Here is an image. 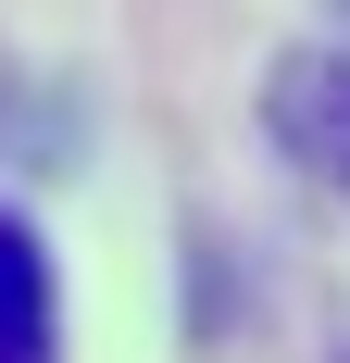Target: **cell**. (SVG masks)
Returning a JSON list of instances; mask_svg holds the SVG:
<instances>
[{
	"label": "cell",
	"instance_id": "cell-1",
	"mask_svg": "<svg viewBox=\"0 0 350 363\" xmlns=\"http://www.w3.org/2000/svg\"><path fill=\"white\" fill-rule=\"evenodd\" d=\"M263 125H276V150L300 176L350 188V50H288L263 75Z\"/></svg>",
	"mask_w": 350,
	"mask_h": 363
},
{
	"label": "cell",
	"instance_id": "cell-2",
	"mask_svg": "<svg viewBox=\"0 0 350 363\" xmlns=\"http://www.w3.org/2000/svg\"><path fill=\"white\" fill-rule=\"evenodd\" d=\"M0 363H50V251L0 213Z\"/></svg>",
	"mask_w": 350,
	"mask_h": 363
}]
</instances>
